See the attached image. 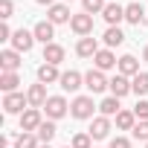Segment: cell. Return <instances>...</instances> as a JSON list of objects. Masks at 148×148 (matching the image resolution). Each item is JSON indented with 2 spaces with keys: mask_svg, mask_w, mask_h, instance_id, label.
Here are the masks:
<instances>
[{
  "mask_svg": "<svg viewBox=\"0 0 148 148\" xmlns=\"http://www.w3.org/2000/svg\"><path fill=\"white\" fill-rule=\"evenodd\" d=\"M38 134H21L18 139H15V148H38Z\"/></svg>",
  "mask_w": 148,
  "mask_h": 148,
  "instance_id": "obj_28",
  "label": "cell"
},
{
  "mask_svg": "<svg viewBox=\"0 0 148 148\" xmlns=\"http://www.w3.org/2000/svg\"><path fill=\"white\" fill-rule=\"evenodd\" d=\"M82 82H84V76L82 73H76V70H67V73H61V90H70V93H76L79 87H82Z\"/></svg>",
  "mask_w": 148,
  "mask_h": 148,
  "instance_id": "obj_10",
  "label": "cell"
},
{
  "mask_svg": "<svg viewBox=\"0 0 148 148\" xmlns=\"http://www.w3.org/2000/svg\"><path fill=\"white\" fill-rule=\"evenodd\" d=\"M108 47H119L122 41H125V32L119 29V26H108V32H105V38H102Z\"/></svg>",
  "mask_w": 148,
  "mask_h": 148,
  "instance_id": "obj_24",
  "label": "cell"
},
{
  "mask_svg": "<svg viewBox=\"0 0 148 148\" xmlns=\"http://www.w3.org/2000/svg\"><path fill=\"white\" fill-rule=\"evenodd\" d=\"M73 148H93V136L90 134H76L73 136Z\"/></svg>",
  "mask_w": 148,
  "mask_h": 148,
  "instance_id": "obj_30",
  "label": "cell"
},
{
  "mask_svg": "<svg viewBox=\"0 0 148 148\" xmlns=\"http://www.w3.org/2000/svg\"><path fill=\"white\" fill-rule=\"evenodd\" d=\"M35 134H38V139H41V145H49V142H52V136L58 134V128H55L52 122H44V125H41V128H38Z\"/></svg>",
  "mask_w": 148,
  "mask_h": 148,
  "instance_id": "obj_26",
  "label": "cell"
},
{
  "mask_svg": "<svg viewBox=\"0 0 148 148\" xmlns=\"http://www.w3.org/2000/svg\"><path fill=\"white\" fill-rule=\"evenodd\" d=\"M134 136H136V139H142V142H148V119H142V122H136V125H134Z\"/></svg>",
  "mask_w": 148,
  "mask_h": 148,
  "instance_id": "obj_31",
  "label": "cell"
},
{
  "mask_svg": "<svg viewBox=\"0 0 148 148\" xmlns=\"http://www.w3.org/2000/svg\"><path fill=\"white\" fill-rule=\"evenodd\" d=\"M134 125H136L134 110H119V113H116V128H119V131H134Z\"/></svg>",
  "mask_w": 148,
  "mask_h": 148,
  "instance_id": "obj_22",
  "label": "cell"
},
{
  "mask_svg": "<svg viewBox=\"0 0 148 148\" xmlns=\"http://www.w3.org/2000/svg\"><path fill=\"white\" fill-rule=\"evenodd\" d=\"M76 52L82 55V58H96V52H99V44H96V38H79V44H76Z\"/></svg>",
  "mask_w": 148,
  "mask_h": 148,
  "instance_id": "obj_14",
  "label": "cell"
},
{
  "mask_svg": "<svg viewBox=\"0 0 148 148\" xmlns=\"http://www.w3.org/2000/svg\"><path fill=\"white\" fill-rule=\"evenodd\" d=\"M67 21H73V15H70V9L64 3L49 6V23H67Z\"/></svg>",
  "mask_w": 148,
  "mask_h": 148,
  "instance_id": "obj_20",
  "label": "cell"
},
{
  "mask_svg": "<svg viewBox=\"0 0 148 148\" xmlns=\"http://www.w3.org/2000/svg\"><path fill=\"white\" fill-rule=\"evenodd\" d=\"M38 148H49V145H38Z\"/></svg>",
  "mask_w": 148,
  "mask_h": 148,
  "instance_id": "obj_37",
  "label": "cell"
},
{
  "mask_svg": "<svg viewBox=\"0 0 148 148\" xmlns=\"http://www.w3.org/2000/svg\"><path fill=\"white\" fill-rule=\"evenodd\" d=\"M35 3H41V6H55V0H35Z\"/></svg>",
  "mask_w": 148,
  "mask_h": 148,
  "instance_id": "obj_35",
  "label": "cell"
},
{
  "mask_svg": "<svg viewBox=\"0 0 148 148\" xmlns=\"http://www.w3.org/2000/svg\"><path fill=\"white\" fill-rule=\"evenodd\" d=\"M93 139H105L108 134H110V119L108 116H96L93 119V125H90V131H87Z\"/></svg>",
  "mask_w": 148,
  "mask_h": 148,
  "instance_id": "obj_16",
  "label": "cell"
},
{
  "mask_svg": "<svg viewBox=\"0 0 148 148\" xmlns=\"http://www.w3.org/2000/svg\"><path fill=\"white\" fill-rule=\"evenodd\" d=\"M12 12H15L12 0H0V18H3V21H9V18H12Z\"/></svg>",
  "mask_w": 148,
  "mask_h": 148,
  "instance_id": "obj_32",
  "label": "cell"
},
{
  "mask_svg": "<svg viewBox=\"0 0 148 148\" xmlns=\"http://www.w3.org/2000/svg\"><path fill=\"white\" fill-rule=\"evenodd\" d=\"M99 110H102V116H116L119 113V99L116 96H108V99H102V105H99Z\"/></svg>",
  "mask_w": 148,
  "mask_h": 148,
  "instance_id": "obj_25",
  "label": "cell"
},
{
  "mask_svg": "<svg viewBox=\"0 0 148 148\" xmlns=\"http://www.w3.org/2000/svg\"><path fill=\"white\" fill-rule=\"evenodd\" d=\"M131 90H134L136 96H145V93H148V73H139V76H134Z\"/></svg>",
  "mask_w": 148,
  "mask_h": 148,
  "instance_id": "obj_27",
  "label": "cell"
},
{
  "mask_svg": "<svg viewBox=\"0 0 148 148\" xmlns=\"http://www.w3.org/2000/svg\"><path fill=\"white\" fill-rule=\"evenodd\" d=\"M142 58H145V64H148V47H145V52H142Z\"/></svg>",
  "mask_w": 148,
  "mask_h": 148,
  "instance_id": "obj_36",
  "label": "cell"
},
{
  "mask_svg": "<svg viewBox=\"0 0 148 148\" xmlns=\"http://www.w3.org/2000/svg\"><path fill=\"white\" fill-rule=\"evenodd\" d=\"M70 29L76 32V35H82V38H87V35L93 32V15H87V12H82V15H73V21H70Z\"/></svg>",
  "mask_w": 148,
  "mask_h": 148,
  "instance_id": "obj_4",
  "label": "cell"
},
{
  "mask_svg": "<svg viewBox=\"0 0 148 148\" xmlns=\"http://www.w3.org/2000/svg\"><path fill=\"white\" fill-rule=\"evenodd\" d=\"M26 105H29V99L23 93H6V99H3V110L6 113H23Z\"/></svg>",
  "mask_w": 148,
  "mask_h": 148,
  "instance_id": "obj_7",
  "label": "cell"
},
{
  "mask_svg": "<svg viewBox=\"0 0 148 148\" xmlns=\"http://www.w3.org/2000/svg\"><path fill=\"white\" fill-rule=\"evenodd\" d=\"M0 67H3V73H15L21 67V52L18 49H3L0 52Z\"/></svg>",
  "mask_w": 148,
  "mask_h": 148,
  "instance_id": "obj_12",
  "label": "cell"
},
{
  "mask_svg": "<svg viewBox=\"0 0 148 148\" xmlns=\"http://www.w3.org/2000/svg\"><path fill=\"white\" fill-rule=\"evenodd\" d=\"M125 21L134 23V26H142V23H145V9H142L139 3H128V6H125Z\"/></svg>",
  "mask_w": 148,
  "mask_h": 148,
  "instance_id": "obj_18",
  "label": "cell"
},
{
  "mask_svg": "<svg viewBox=\"0 0 148 148\" xmlns=\"http://www.w3.org/2000/svg\"><path fill=\"white\" fill-rule=\"evenodd\" d=\"M32 44H35V32L18 29V32L12 35V49H18V52H29V49H32Z\"/></svg>",
  "mask_w": 148,
  "mask_h": 148,
  "instance_id": "obj_6",
  "label": "cell"
},
{
  "mask_svg": "<svg viewBox=\"0 0 148 148\" xmlns=\"http://www.w3.org/2000/svg\"><path fill=\"white\" fill-rule=\"evenodd\" d=\"M102 18H105L110 26H116L119 21H125V6H119V3H108L105 12H102Z\"/></svg>",
  "mask_w": 148,
  "mask_h": 148,
  "instance_id": "obj_17",
  "label": "cell"
},
{
  "mask_svg": "<svg viewBox=\"0 0 148 148\" xmlns=\"http://www.w3.org/2000/svg\"><path fill=\"white\" fill-rule=\"evenodd\" d=\"M108 87H110V96H116V99H122V96L131 93V82H128V76H122V73H116Z\"/></svg>",
  "mask_w": 148,
  "mask_h": 148,
  "instance_id": "obj_11",
  "label": "cell"
},
{
  "mask_svg": "<svg viewBox=\"0 0 148 148\" xmlns=\"http://www.w3.org/2000/svg\"><path fill=\"white\" fill-rule=\"evenodd\" d=\"M32 32H35V41H41V44L47 47V44H52V38H55V23H49V21H38Z\"/></svg>",
  "mask_w": 148,
  "mask_h": 148,
  "instance_id": "obj_8",
  "label": "cell"
},
{
  "mask_svg": "<svg viewBox=\"0 0 148 148\" xmlns=\"http://www.w3.org/2000/svg\"><path fill=\"white\" fill-rule=\"evenodd\" d=\"M145 148H148V142H145Z\"/></svg>",
  "mask_w": 148,
  "mask_h": 148,
  "instance_id": "obj_38",
  "label": "cell"
},
{
  "mask_svg": "<svg viewBox=\"0 0 148 148\" xmlns=\"http://www.w3.org/2000/svg\"><path fill=\"white\" fill-rule=\"evenodd\" d=\"M93 110H96V105H93L90 96H76L70 105V113L76 119H93Z\"/></svg>",
  "mask_w": 148,
  "mask_h": 148,
  "instance_id": "obj_1",
  "label": "cell"
},
{
  "mask_svg": "<svg viewBox=\"0 0 148 148\" xmlns=\"http://www.w3.org/2000/svg\"><path fill=\"white\" fill-rule=\"evenodd\" d=\"M67 148H73V145H67Z\"/></svg>",
  "mask_w": 148,
  "mask_h": 148,
  "instance_id": "obj_39",
  "label": "cell"
},
{
  "mask_svg": "<svg viewBox=\"0 0 148 148\" xmlns=\"http://www.w3.org/2000/svg\"><path fill=\"white\" fill-rule=\"evenodd\" d=\"M26 99H29V108H44L47 99H49V96H47V84H41V82L32 84V87L26 90Z\"/></svg>",
  "mask_w": 148,
  "mask_h": 148,
  "instance_id": "obj_9",
  "label": "cell"
},
{
  "mask_svg": "<svg viewBox=\"0 0 148 148\" xmlns=\"http://www.w3.org/2000/svg\"><path fill=\"white\" fill-rule=\"evenodd\" d=\"M44 110H47V116H49V122H52V119L67 116L70 105H67V99H64V96H49V99H47V105H44Z\"/></svg>",
  "mask_w": 148,
  "mask_h": 148,
  "instance_id": "obj_3",
  "label": "cell"
},
{
  "mask_svg": "<svg viewBox=\"0 0 148 148\" xmlns=\"http://www.w3.org/2000/svg\"><path fill=\"white\" fill-rule=\"evenodd\" d=\"M82 6H84V12L87 15H93V12H105V0H82Z\"/></svg>",
  "mask_w": 148,
  "mask_h": 148,
  "instance_id": "obj_29",
  "label": "cell"
},
{
  "mask_svg": "<svg viewBox=\"0 0 148 148\" xmlns=\"http://www.w3.org/2000/svg\"><path fill=\"white\" fill-rule=\"evenodd\" d=\"M110 148H131V142H128L125 136H113V139H110Z\"/></svg>",
  "mask_w": 148,
  "mask_h": 148,
  "instance_id": "obj_34",
  "label": "cell"
},
{
  "mask_svg": "<svg viewBox=\"0 0 148 148\" xmlns=\"http://www.w3.org/2000/svg\"><path fill=\"white\" fill-rule=\"evenodd\" d=\"M134 116L142 122V119H148V102L142 99V102H136V108H134Z\"/></svg>",
  "mask_w": 148,
  "mask_h": 148,
  "instance_id": "obj_33",
  "label": "cell"
},
{
  "mask_svg": "<svg viewBox=\"0 0 148 148\" xmlns=\"http://www.w3.org/2000/svg\"><path fill=\"white\" fill-rule=\"evenodd\" d=\"M108 79H105V73L102 70H90L87 76H84V87L90 90V93H102V90H108Z\"/></svg>",
  "mask_w": 148,
  "mask_h": 148,
  "instance_id": "obj_5",
  "label": "cell"
},
{
  "mask_svg": "<svg viewBox=\"0 0 148 148\" xmlns=\"http://www.w3.org/2000/svg\"><path fill=\"white\" fill-rule=\"evenodd\" d=\"M44 61L58 67V64L64 61V47H61V44H55V41H52V44H47V47H44Z\"/></svg>",
  "mask_w": 148,
  "mask_h": 148,
  "instance_id": "obj_19",
  "label": "cell"
},
{
  "mask_svg": "<svg viewBox=\"0 0 148 148\" xmlns=\"http://www.w3.org/2000/svg\"><path fill=\"white\" fill-rule=\"evenodd\" d=\"M38 82H41V84H52V82H61V73H58V67L44 61V64L38 67Z\"/></svg>",
  "mask_w": 148,
  "mask_h": 148,
  "instance_id": "obj_13",
  "label": "cell"
},
{
  "mask_svg": "<svg viewBox=\"0 0 148 148\" xmlns=\"http://www.w3.org/2000/svg\"><path fill=\"white\" fill-rule=\"evenodd\" d=\"M41 125H44L41 108H26V110L21 113V131H23V134H32V131H38Z\"/></svg>",
  "mask_w": 148,
  "mask_h": 148,
  "instance_id": "obj_2",
  "label": "cell"
},
{
  "mask_svg": "<svg viewBox=\"0 0 148 148\" xmlns=\"http://www.w3.org/2000/svg\"><path fill=\"white\" fill-rule=\"evenodd\" d=\"M119 73L122 76H139V61L134 55H122L119 58Z\"/></svg>",
  "mask_w": 148,
  "mask_h": 148,
  "instance_id": "obj_21",
  "label": "cell"
},
{
  "mask_svg": "<svg viewBox=\"0 0 148 148\" xmlns=\"http://www.w3.org/2000/svg\"><path fill=\"white\" fill-rule=\"evenodd\" d=\"M18 84H21L18 73H3V76H0V87H3V93H18Z\"/></svg>",
  "mask_w": 148,
  "mask_h": 148,
  "instance_id": "obj_23",
  "label": "cell"
},
{
  "mask_svg": "<svg viewBox=\"0 0 148 148\" xmlns=\"http://www.w3.org/2000/svg\"><path fill=\"white\" fill-rule=\"evenodd\" d=\"M93 61H96V70H102V73H105V70H113V67H119V61H116V55H113L110 49H99Z\"/></svg>",
  "mask_w": 148,
  "mask_h": 148,
  "instance_id": "obj_15",
  "label": "cell"
}]
</instances>
